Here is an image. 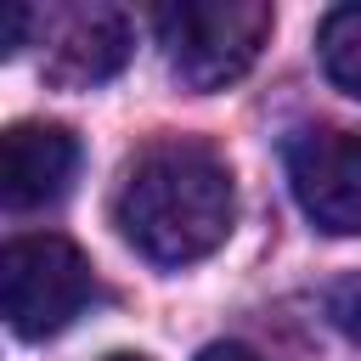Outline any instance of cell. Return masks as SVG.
Segmentation results:
<instances>
[{"label":"cell","mask_w":361,"mask_h":361,"mask_svg":"<svg viewBox=\"0 0 361 361\" xmlns=\"http://www.w3.org/2000/svg\"><path fill=\"white\" fill-rule=\"evenodd\" d=\"M113 220L141 259L164 271L197 265L231 237V220H237L231 169L203 141H186V135L152 141L130 158L113 192Z\"/></svg>","instance_id":"obj_1"},{"label":"cell","mask_w":361,"mask_h":361,"mask_svg":"<svg viewBox=\"0 0 361 361\" xmlns=\"http://www.w3.org/2000/svg\"><path fill=\"white\" fill-rule=\"evenodd\" d=\"M271 23L276 11L265 0H169L152 11L169 73L197 96L237 85L259 62Z\"/></svg>","instance_id":"obj_2"},{"label":"cell","mask_w":361,"mask_h":361,"mask_svg":"<svg viewBox=\"0 0 361 361\" xmlns=\"http://www.w3.org/2000/svg\"><path fill=\"white\" fill-rule=\"evenodd\" d=\"M96 299L90 259L68 237H11L0 254V305L17 338H51L62 333L85 305Z\"/></svg>","instance_id":"obj_3"},{"label":"cell","mask_w":361,"mask_h":361,"mask_svg":"<svg viewBox=\"0 0 361 361\" xmlns=\"http://www.w3.org/2000/svg\"><path fill=\"white\" fill-rule=\"evenodd\" d=\"M282 169L305 220L327 237L361 231V135L333 124H305L282 141Z\"/></svg>","instance_id":"obj_4"},{"label":"cell","mask_w":361,"mask_h":361,"mask_svg":"<svg viewBox=\"0 0 361 361\" xmlns=\"http://www.w3.org/2000/svg\"><path fill=\"white\" fill-rule=\"evenodd\" d=\"M45 79L62 90H85L130 62L135 28L118 6H68L45 23Z\"/></svg>","instance_id":"obj_5"},{"label":"cell","mask_w":361,"mask_h":361,"mask_svg":"<svg viewBox=\"0 0 361 361\" xmlns=\"http://www.w3.org/2000/svg\"><path fill=\"white\" fill-rule=\"evenodd\" d=\"M79 175V135L62 124H11L0 135V197L6 209H45L68 197Z\"/></svg>","instance_id":"obj_6"},{"label":"cell","mask_w":361,"mask_h":361,"mask_svg":"<svg viewBox=\"0 0 361 361\" xmlns=\"http://www.w3.org/2000/svg\"><path fill=\"white\" fill-rule=\"evenodd\" d=\"M316 51L327 79L344 96H361V6H333L316 28Z\"/></svg>","instance_id":"obj_7"},{"label":"cell","mask_w":361,"mask_h":361,"mask_svg":"<svg viewBox=\"0 0 361 361\" xmlns=\"http://www.w3.org/2000/svg\"><path fill=\"white\" fill-rule=\"evenodd\" d=\"M327 316H333L338 333H350V338L361 344V276H350V282H338V288L327 293Z\"/></svg>","instance_id":"obj_8"},{"label":"cell","mask_w":361,"mask_h":361,"mask_svg":"<svg viewBox=\"0 0 361 361\" xmlns=\"http://www.w3.org/2000/svg\"><path fill=\"white\" fill-rule=\"evenodd\" d=\"M28 28H34V11L28 6H6V17H0V56H17Z\"/></svg>","instance_id":"obj_9"},{"label":"cell","mask_w":361,"mask_h":361,"mask_svg":"<svg viewBox=\"0 0 361 361\" xmlns=\"http://www.w3.org/2000/svg\"><path fill=\"white\" fill-rule=\"evenodd\" d=\"M197 361H265L259 350H248V344H237V338H220V344H209Z\"/></svg>","instance_id":"obj_10"},{"label":"cell","mask_w":361,"mask_h":361,"mask_svg":"<svg viewBox=\"0 0 361 361\" xmlns=\"http://www.w3.org/2000/svg\"><path fill=\"white\" fill-rule=\"evenodd\" d=\"M102 361H147V355H135V350H113V355H102Z\"/></svg>","instance_id":"obj_11"}]
</instances>
